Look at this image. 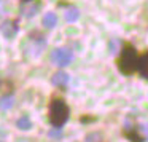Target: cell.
Instances as JSON below:
<instances>
[{
  "mask_svg": "<svg viewBox=\"0 0 148 142\" xmlns=\"http://www.w3.org/2000/svg\"><path fill=\"white\" fill-rule=\"evenodd\" d=\"M138 56L140 53L137 51L132 43L124 42L123 46L119 48V54L116 56V67L126 77L137 74V65H138Z\"/></svg>",
  "mask_w": 148,
  "mask_h": 142,
  "instance_id": "obj_1",
  "label": "cell"
},
{
  "mask_svg": "<svg viewBox=\"0 0 148 142\" xmlns=\"http://www.w3.org/2000/svg\"><path fill=\"white\" fill-rule=\"evenodd\" d=\"M70 116V107L64 97L53 96L48 105V121L53 128H62Z\"/></svg>",
  "mask_w": 148,
  "mask_h": 142,
  "instance_id": "obj_2",
  "label": "cell"
},
{
  "mask_svg": "<svg viewBox=\"0 0 148 142\" xmlns=\"http://www.w3.org/2000/svg\"><path fill=\"white\" fill-rule=\"evenodd\" d=\"M72 59H73V53H72V50L69 48H54L51 53V61L54 62L56 65H59V67H65V65H69L72 62Z\"/></svg>",
  "mask_w": 148,
  "mask_h": 142,
  "instance_id": "obj_3",
  "label": "cell"
},
{
  "mask_svg": "<svg viewBox=\"0 0 148 142\" xmlns=\"http://www.w3.org/2000/svg\"><path fill=\"white\" fill-rule=\"evenodd\" d=\"M42 8V2L40 0H21L19 3V13L26 18H32Z\"/></svg>",
  "mask_w": 148,
  "mask_h": 142,
  "instance_id": "obj_4",
  "label": "cell"
},
{
  "mask_svg": "<svg viewBox=\"0 0 148 142\" xmlns=\"http://www.w3.org/2000/svg\"><path fill=\"white\" fill-rule=\"evenodd\" d=\"M18 30H19V26H18L16 19H5L3 23L0 24V32H2V35L8 40L14 39Z\"/></svg>",
  "mask_w": 148,
  "mask_h": 142,
  "instance_id": "obj_5",
  "label": "cell"
},
{
  "mask_svg": "<svg viewBox=\"0 0 148 142\" xmlns=\"http://www.w3.org/2000/svg\"><path fill=\"white\" fill-rule=\"evenodd\" d=\"M123 136H124L127 141H131V142H145V136L142 134V131H140L138 126L126 128L124 131H123Z\"/></svg>",
  "mask_w": 148,
  "mask_h": 142,
  "instance_id": "obj_6",
  "label": "cell"
},
{
  "mask_svg": "<svg viewBox=\"0 0 148 142\" xmlns=\"http://www.w3.org/2000/svg\"><path fill=\"white\" fill-rule=\"evenodd\" d=\"M137 72L143 80L148 81V50L143 51L138 56V65H137Z\"/></svg>",
  "mask_w": 148,
  "mask_h": 142,
  "instance_id": "obj_7",
  "label": "cell"
},
{
  "mask_svg": "<svg viewBox=\"0 0 148 142\" xmlns=\"http://www.w3.org/2000/svg\"><path fill=\"white\" fill-rule=\"evenodd\" d=\"M69 80H70V77H69V74H67V72H64V70H58L56 74H53V78H51L53 85L58 86V88H62V90L67 86Z\"/></svg>",
  "mask_w": 148,
  "mask_h": 142,
  "instance_id": "obj_8",
  "label": "cell"
},
{
  "mask_svg": "<svg viewBox=\"0 0 148 142\" xmlns=\"http://www.w3.org/2000/svg\"><path fill=\"white\" fill-rule=\"evenodd\" d=\"M42 24H43V27H46V29H53V27L58 24V14L53 13V11L45 13L43 18H42Z\"/></svg>",
  "mask_w": 148,
  "mask_h": 142,
  "instance_id": "obj_9",
  "label": "cell"
},
{
  "mask_svg": "<svg viewBox=\"0 0 148 142\" xmlns=\"http://www.w3.org/2000/svg\"><path fill=\"white\" fill-rule=\"evenodd\" d=\"M78 18H80V10L77 7H70L65 11V21L67 23H75V21H78Z\"/></svg>",
  "mask_w": 148,
  "mask_h": 142,
  "instance_id": "obj_10",
  "label": "cell"
},
{
  "mask_svg": "<svg viewBox=\"0 0 148 142\" xmlns=\"http://www.w3.org/2000/svg\"><path fill=\"white\" fill-rule=\"evenodd\" d=\"M84 142H107V141L100 131H91L89 134H86Z\"/></svg>",
  "mask_w": 148,
  "mask_h": 142,
  "instance_id": "obj_11",
  "label": "cell"
},
{
  "mask_svg": "<svg viewBox=\"0 0 148 142\" xmlns=\"http://www.w3.org/2000/svg\"><path fill=\"white\" fill-rule=\"evenodd\" d=\"M16 126H18L19 129H23V131H27V129L32 128V121L29 120V116H27V115H23V116H21V118L16 121Z\"/></svg>",
  "mask_w": 148,
  "mask_h": 142,
  "instance_id": "obj_12",
  "label": "cell"
},
{
  "mask_svg": "<svg viewBox=\"0 0 148 142\" xmlns=\"http://www.w3.org/2000/svg\"><path fill=\"white\" fill-rule=\"evenodd\" d=\"M11 104H13V99H11V94H7V96H2L0 99V109H10Z\"/></svg>",
  "mask_w": 148,
  "mask_h": 142,
  "instance_id": "obj_13",
  "label": "cell"
},
{
  "mask_svg": "<svg viewBox=\"0 0 148 142\" xmlns=\"http://www.w3.org/2000/svg\"><path fill=\"white\" fill-rule=\"evenodd\" d=\"M94 120H97V116H81L80 121L81 123H89V121H94Z\"/></svg>",
  "mask_w": 148,
  "mask_h": 142,
  "instance_id": "obj_14",
  "label": "cell"
},
{
  "mask_svg": "<svg viewBox=\"0 0 148 142\" xmlns=\"http://www.w3.org/2000/svg\"><path fill=\"white\" fill-rule=\"evenodd\" d=\"M0 81H2V80H0Z\"/></svg>",
  "mask_w": 148,
  "mask_h": 142,
  "instance_id": "obj_15",
  "label": "cell"
}]
</instances>
